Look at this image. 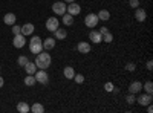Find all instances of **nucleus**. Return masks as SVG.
I'll return each instance as SVG.
<instances>
[{
	"label": "nucleus",
	"instance_id": "1",
	"mask_svg": "<svg viewBox=\"0 0 153 113\" xmlns=\"http://www.w3.org/2000/svg\"><path fill=\"white\" fill-rule=\"evenodd\" d=\"M51 63H52V58H51V55L45 51H42L40 54H37V57H35V66H37V69H48L49 66H51Z\"/></svg>",
	"mask_w": 153,
	"mask_h": 113
},
{
	"label": "nucleus",
	"instance_id": "2",
	"mask_svg": "<svg viewBox=\"0 0 153 113\" xmlns=\"http://www.w3.org/2000/svg\"><path fill=\"white\" fill-rule=\"evenodd\" d=\"M29 51L32 52V54H40L42 51H43V40L40 38V37H37V35H34L32 38L29 40Z\"/></svg>",
	"mask_w": 153,
	"mask_h": 113
},
{
	"label": "nucleus",
	"instance_id": "3",
	"mask_svg": "<svg viewBox=\"0 0 153 113\" xmlns=\"http://www.w3.org/2000/svg\"><path fill=\"white\" fill-rule=\"evenodd\" d=\"M34 77H35V81L37 83H40V84H48L49 83V75L45 69H40V70H37L34 73Z\"/></svg>",
	"mask_w": 153,
	"mask_h": 113
},
{
	"label": "nucleus",
	"instance_id": "4",
	"mask_svg": "<svg viewBox=\"0 0 153 113\" xmlns=\"http://www.w3.org/2000/svg\"><path fill=\"white\" fill-rule=\"evenodd\" d=\"M98 16L97 14H94V12H91V14H87L86 17H84V24L87 28H95L97 24H98Z\"/></svg>",
	"mask_w": 153,
	"mask_h": 113
},
{
	"label": "nucleus",
	"instance_id": "5",
	"mask_svg": "<svg viewBox=\"0 0 153 113\" xmlns=\"http://www.w3.org/2000/svg\"><path fill=\"white\" fill-rule=\"evenodd\" d=\"M60 28V23H58V18L57 17H49L46 20V29L51 31V32H54Z\"/></svg>",
	"mask_w": 153,
	"mask_h": 113
},
{
	"label": "nucleus",
	"instance_id": "6",
	"mask_svg": "<svg viewBox=\"0 0 153 113\" xmlns=\"http://www.w3.org/2000/svg\"><path fill=\"white\" fill-rule=\"evenodd\" d=\"M66 3L65 2H55L54 5H52V11H54V14H57V16H63L66 12Z\"/></svg>",
	"mask_w": 153,
	"mask_h": 113
},
{
	"label": "nucleus",
	"instance_id": "7",
	"mask_svg": "<svg viewBox=\"0 0 153 113\" xmlns=\"http://www.w3.org/2000/svg\"><path fill=\"white\" fill-rule=\"evenodd\" d=\"M66 12H69L71 16H78L80 12H81V6H80L78 3H75V2L68 3V6H66Z\"/></svg>",
	"mask_w": 153,
	"mask_h": 113
},
{
	"label": "nucleus",
	"instance_id": "8",
	"mask_svg": "<svg viewBox=\"0 0 153 113\" xmlns=\"http://www.w3.org/2000/svg\"><path fill=\"white\" fill-rule=\"evenodd\" d=\"M12 44H14V47H17V49H22L25 44H26V38H25V35H23V34H17V35H14Z\"/></svg>",
	"mask_w": 153,
	"mask_h": 113
},
{
	"label": "nucleus",
	"instance_id": "9",
	"mask_svg": "<svg viewBox=\"0 0 153 113\" xmlns=\"http://www.w3.org/2000/svg\"><path fill=\"white\" fill-rule=\"evenodd\" d=\"M152 101H153V98H152L150 93L139 95L138 99H136V103H138V104H141V106H149V104H152Z\"/></svg>",
	"mask_w": 153,
	"mask_h": 113
},
{
	"label": "nucleus",
	"instance_id": "10",
	"mask_svg": "<svg viewBox=\"0 0 153 113\" xmlns=\"http://www.w3.org/2000/svg\"><path fill=\"white\" fill-rule=\"evenodd\" d=\"M141 90H143V83H139V81H133V83L129 86V92L133 93V95L139 93Z\"/></svg>",
	"mask_w": 153,
	"mask_h": 113
},
{
	"label": "nucleus",
	"instance_id": "11",
	"mask_svg": "<svg viewBox=\"0 0 153 113\" xmlns=\"http://www.w3.org/2000/svg\"><path fill=\"white\" fill-rule=\"evenodd\" d=\"M76 49H78L80 54H89L91 52V44H89L87 41H80L78 44H76Z\"/></svg>",
	"mask_w": 153,
	"mask_h": 113
},
{
	"label": "nucleus",
	"instance_id": "12",
	"mask_svg": "<svg viewBox=\"0 0 153 113\" xmlns=\"http://www.w3.org/2000/svg\"><path fill=\"white\" fill-rule=\"evenodd\" d=\"M89 40L94 41V43H101L103 41V35H101L98 31H91V34H89Z\"/></svg>",
	"mask_w": 153,
	"mask_h": 113
},
{
	"label": "nucleus",
	"instance_id": "13",
	"mask_svg": "<svg viewBox=\"0 0 153 113\" xmlns=\"http://www.w3.org/2000/svg\"><path fill=\"white\" fill-rule=\"evenodd\" d=\"M34 24L32 23H26V24H23V26H22V34L25 35V37H26V35H32L34 34Z\"/></svg>",
	"mask_w": 153,
	"mask_h": 113
},
{
	"label": "nucleus",
	"instance_id": "14",
	"mask_svg": "<svg viewBox=\"0 0 153 113\" xmlns=\"http://www.w3.org/2000/svg\"><path fill=\"white\" fill-rule=\"evenodd\" d=\"M16 20H17V17H16V14H12V12H8V14H5V17H3V21H5V24H16Z\"/></svg>",
	"mask_w": 153,
	"mask_h": 113
},
{
	"label": "nucleus",
	"instance_id": "15",
	"mask_svg": "<svg viewBox=\"0 0 153 113\" xmlns=\"http://www.w3.org/2000/svg\"><path fill=\"white\" fill-rule=\"evenodd\" d=\"M135 18L138 20V21H146V18H147V14H146V11L144 9H141V8H136V11H135Z\"/></svg>",
	"mask_w": 153,
	"mask_h": 113
},
{
	"label": "nucleus",
	"instance_id": "16",
	"mask_svg": "<svg viewBox=\"0 0 153 113\" xmlns=\"http://www.w3.org/2000/svg\"><path fill=\"white\" fill-rule=\"evenodd\" d=\"M55 47V38H52V37H49V38H46L43 41V49L45 51H51V49Z\"/></svg>",
	"mask_w": 153,
	"mask_h": 113
},
{
	"label": "nucleus",
	"instance_id": "17",
	"mask_svg": "<svg viewBox=\"0 0 153 113\" xmlns=\"http://www.w3.org/2000/svg\"><path fill=\"white\" fill-rule=\"evenodd\" d=\"M25 70H26V73H28V75H34V73L37 72V66H35V63L28 61V63H26V66H25Z\"/></svg>",
	"mask_w": 153,
	"mask_h": 113
},
{
	"label": "nucleus",
	"instance_id": "18",
	"mask_svg": "<svg viewBox=\"0 0 153 113\" xmlns=\"http://www.w3.org/2000/svg\"><path fill=\"white\" fill-rule=\"evenodd\" d=\"M63 75H65V78L72 80V78H74V75H75L74 67H72V66H66V67H65V70H63Z\"/></svg>",
	"mask_w": 153,
	"mask_h": 113
},
{
	"label": "nucleus",
	"instance_id": "19",
	"mask_svg": "<svg viewBox=\"0 0 153 113\" xmlns=\"http://www.w3.org/2000/svg\"><path fill=\"white\" fill-rule=\"evenodd\" d=\"M61 17H63V23H65L66 26H72L74 24V16H71L69 12H65Z\"/></svg>",
	"mask_w": 153,
	"mask_h": 113
},
{
	"label": "nucleus",
	"instance_id": "20",
	"mask_svg": "<svg viewBox=\"0 0 153 113\" xmlns=\"http://www.w3.org/2000/svg\"><path fill=\"white\" fill-rule=\"evenodd\" d=\"M17 112H20V113H28V112H31V106H29L28 103H19V104H17Z\"/></svg>",
	"mask_w": 153,
	"mask_h": 113
},
{
	"label": "nucleus",
	"instance_id": "21",
	"mask_svg": "<svg viewBox=\"0 0 153 113\" xmlns=\"http://www.w3.org/2000/svg\"><path fill=\"white\" fill-rule=\"evenodd\" d=\"M98 20H103V21H107L109 18H110V12L107 11V9H101L100 12H98Z\"/></svg>",
	"mask_w": 153,
	"mask_h": 113
},
{
	"label": "nucleus",
	"instance_id": "22",
	"mask_svg": "<svg viewBox=\"0 0 153 113\" xmlns=\"http://www.w3.org/2000/svg\"><path fill=\"white\" fill-rule=\"evenodd\" d=\"M55 32V38L57 40H65L66 37H68V32H66V29H61V28H58L57 31H54Z\"/></svg>",
	"mask_w": 153,
	"mask_h": 113
},
{
	"label": "nucleus",
	"instance_id": "23",
	"mask_svg": "<svg viewBox=\"0 0 153 113\" xmlns=\"http://www.w3.org/2000/svg\"><path fill=\"white\" fill-rule=\"evenodd\" d=\"M31 112H34V113H45V107L40 103H34L31 106Z\"/></svg>",
	"mask_w": 153,
	"mask_h": 113
},
{
	"label": "nucleus",
	"instance_id": "24",
	"mask_svg": "<svg viewBox=\"0 0 153 113\" xmlns=\"http://www.w3.org/2000/svg\"><path fill=\"white\" fill-rule=\"evenodd\" d=\"M37 81H35V77L34 75H28L26 78H25V86H28V87H31V86H34Z\"/></svg>",
	"mask_w": 153,
	"mask_h": 113
},
{
	"label": "nucleus",
	"instance_id": "25",
	"mask_svg": "<svg viewBox=\"0 0 153 113\" xmlns=\"http://www.w3.org/2000/svg\"><path fill=\"white\" fill-rule=\"evenodd\" d=\"M143 89L146 90V93H153V83L152 81H146L144 83V86H143Z\"/></svg>",
	"mask_w": 153,
	"mask_h": 113
},
{
	"label": "nucleus",
	"instance_id": "26",
	"mask_svg": "<svg viewBox=\"0 0 153 113\" xmlns=\"http://www.w3.org/2000/svg\"><path fill=\"white\" fill-rule=\"evenodd\" d=\"M28 61H29V60H28V57H25V55L19 57V60H17L19 66H22V67H25V66H26V63H28Z\"/></svg>",
	"mask_w": 153,
	"mask_h": 113
},
{
	"label": "nucleus",
	"instance_id": "27",
	"mask_svg": "<svg viewBox=\"0 0 153 113\" xmlns=\"http://www.w3.org/2000/svg\"><path fill=\"white\" fill-rule=\"evenodd\" d=\"M72 80H74L75 83H78V84H81V83H84V77H83V75H81V73H75Z\"/></svg>",
	"mask_w": 153,
	"mask_h": 113
},
{
	"label": "nucleus",
	"instance_id": "28",
	"mask_svg": "<svg viewBox=\"0 0 153 113\" xmlns=\"http://www.w3.org/2000/svg\"><path fill=\"white\" fill-rule=\"evenodd\" d=\"M103 41H106V43H112V41H113V35H112L109 31L103 35Z\"/></svg>",
	"mask_w": 153,
	"mask_h": 113
},
{
	"label": "nucleus",
	"instance_id": "29",
	"mask_svg": "<svg viewBox=\"0 0 153 113\" xmlns=\"http://www.w3.org/2000/svg\"><path fill=\"white\" fill-rule=\"evenodd\" d=\"M126 101H127V104H133V103H136L135 95H133V93H129V95L126 96Z\"/></svg>",
	"mask_w": 153,
	"mask_h": 113
},
{
	"label": "nucleus",
	"instance_id": "30",
	"mask_svg": "<svg viewBox=\"0 0 153 113\" xmlns=\"http://www.w3.org/2000/svg\"><path fill=\"white\" fill-rule=\"evenodd\" d=\"M12 34H14V35L22 34V26H17V24H12Z\"/></svg>",
	"mask_w": 153,
	"mask_h": 113
},
{
	"label": "nucleus",
	"instance_id": "31",
	"mask_svg": "<svg viewBox=\"0 0 153 113\" xmlns=\"http://www.w3.org/2000/svg\"><path fill=\"white\" fill-rule=\"evenodd\" d=\"M113 87H115V86H113L112 83H106V84H104V90H106V92H113Z\"/></svg>",
	"mask_w": 153,
	"mask_h": 113
},
{
	"label": "nucleus",
	"instance_id": "32",
	"mask_svg": "<svg viewBox=\"0 0 153 113\" xmlns=\"http://www.w3.org/2000/svg\"><path fill=\"white\" fill-rule=\"evenodd\" d=\"M136 69V66H135V63H129V64L126 66V70H129V72H133Z\"/></svg>",
	"mask_w": 153,
	"mask_h": 113
},
{
	"label": "nucleus",
	"instance_id": "33",
	"mask_svg": "<svg viewBox=\"0 0 153 113\" xmlns=\"http://www.w3.org/2000/svg\"><path fill=\"white\" fill-rule=\"evenodd\" d=\"M129 5H130L132 8H135V9H136V8L139 6V2H138V0H130V2H129Z\"/></svg>",
	"mask_w": 153,
	"mask_h": 113
},
{
	"label": "nucleus",
	"instance_id": "34",
	"mask_svg": "<svg viewBox=\"0 0 153 113\" xmlns=\"http://www.w3.org/2000/svg\"><path fill=\"white\" fill-rule=\"evenodd\" d=\"M146 67H147V70H152V69H153V61H152V60H149V61H147Z\"/></svg>",
	"mask_w": 153,
	"mask_h": 113
},
{
	"label": "nucleus",
	"instance_id": "35",
	"mask_svg": "<svg viewBox=\"0 0 153 113\" xmlns=\"http://www.w3.org/2000/svg\"><path fill=\"white\" fill-rule=\"evenodd\" d=\"M98 32H100V34H101V35H104V34H106V32H107V28H101V29H100V31H98Z\"/></svg>",
	"mask_w": 153,
	"mask_h": 113
},
{
	"label": "nucleus",
	"instance_id": "36",
	"mask_svg": "<svg viewBox=\"0 0 153 113\" xmlns=\"http://www.w3.org/2000/svg\"><path fill=\"white\" fill-rule=\"evenodd\" d=\"M147 112H149V113H152V112H153V107H152V104H149V106H147Z\"/></svg>",
	"mask_w": 153,
	"mask_h": 113
},
{
	"label": "nucleus",
	"instance_id": "37",
	"mask_svg": "<svg viewBox=\"0 0 153 113\" xmlns=\"http://www.w3.org/2000/svg\"><path fill=\"white\" fill-rule=\"evenodd\" d=\"M3 84H5V81H3V78L0 77V87H3Z\"/></svg>",
	"mask_w": 153,
	"mask_h": 113
},
{
	"label": "nucleus",
	"instance_id": "38",
	"mask_svg": "<svg viewBox=\"0 0 153 113\" xmlns=\"http://www.w3.org/2000/svg\"><path fill=\"white\" fill-rule=\"evenodd\" d=\"M65 3H72V2H75V0H63Z\"/></svg>",
	"mask_w": 153,
	"mask_h": 113
},
{
	"label": "nucleus",
	"instance_id": "39",
	"mask_svg": "<svg viewBox=\"0 0 153 113\" xmlns=\"http://www.w3.org/2000/svg\"><path fill=\"white\" fill-rule=\"evenodd\" d=\"M0 69H2V67H0Z\"/></svg>",
	"mask_w": 153,
	"mask_h": 113
}]
</instances>
